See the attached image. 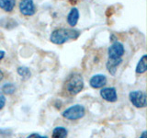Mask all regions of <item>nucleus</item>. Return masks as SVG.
I'll list each match as a JSON object with an SVG mask.
<instances>
[{"label": "nucleus", "mask_w": 147, "mask_h": 138, "mask_svg": "<svg viewBox=\"0 0 147 138\" xmlns=\"http://www.w3.org/2000/svg\"><path fill=\"white\" fill-rule=\"evenodd\" d=\"M81 32L76 29H66L60 28L54 30L50 35V41L53 43L57 45H62L65 43L69 40H76L80 36Z\"/></svg>", "instance_id": "nucleus-1"}, {"label": "nucleus", "mask_w": 147, "mask_h": 138, "mask_svg": "<svg viewBox=\"0 0 147 138\" xmlns=\"http://www.w3.org/2000/svg\"><path fill=\"white\" fill-rule=\"evenodd\" d=\"M85 86L84 78L78 73L72 74L66 81V89L71 95H77L83 90Z\"/></svg>", "instance_id": "nucleus-2"}, {"label": "nucleus", "mask_w": 147, "mask_h": 138, "mask_svg": "<svg viewBox=\"0 0 147 138\" xmlns=\"http://www.w3.org/2000/svg\"><path fill=\"white\" fill-rule=\"evenodd\" d=\"M86 114V109L83 105L76 104L71 107L67 108L64 112L62 113L63 117L69 121H76L83 118Z\"/></svg>", "instance_id": "nucleus-3"}, {"label": "nucleus", "mask_w": 147, "mask_h": 138, "mask_svg": "<svg viewBox=\"0 0 147 138\" xmlns=\"http://www.w3.org/2000/svg\"><path fill=\"white\" fill-rule=\"evenodd\" d=\"M131 103L136 108H144L147 105V96L142 90H133L129 94Z\"/></svg>", "instance_id": "nucleus-4"}, {"label": "nucleus", "mask_w": 147, "mask_h": 138, "mask_svg": "<svg viewBox=\"0 0 147 138\" xmlns=\"http://www.w3.org/2000/svg\"><path fill=\"white\" fill-rule=\"evenodd\" d=\"M124 53H125V48L124 45L119 41H113V43L108 49V56L109 59H119L122 58Z\"/></svg>", "instance_id": "nucleus-5"}, {"label": "nucleus", "mask_w": 147, "mask_h": 138, "mask_svg": "<svg viewBox=\"0 0 147 138\" xmlns=\"http://www.w3.org/2000/svg\"><path fill=\"white\" fill-rule=\"evenodd\" d=\"M18 7L23 16L31 17L36 13V7L33 0H21Z\"/></svg>", "instance_id": "nucleus-6"}, {"label": "nucleus", "mask_w": 147, "mask_h": 138, "mask_svg": "<svg viewBox=\"0 0 147 138\" xmlns=\"http://www.w3.org/2000/svg\"><path fill=\"white\" fill-rule=\"evenodd\" d=\"M100 96L104 100L109 102H115L118 99L117 90L115 87H104L100 90Z\"/></svg>", "instance_id": "nucleus-7"}, {"label": "nucleus", "mask_w": 147, "mask_h": 138, "mask_svg": "<svg viewBox=\"0 0 147 138\" xmlns=\"http://www.w3.org/2000/svg\"><path fill=\"white\" fill-rule=\"evenodd\" d=\"M107 76L105 75H101V74H98V75H94L90 78L89 84L91 87L93 89H100L103 87L106 84H107Z\"/></svg>", "instance_id": "nucleus-8"}, {"label": "nucleus", "mask_w": 147, "mask_h": 138, "mask_svg": "<svg viewBox=\"0 0 147 138\" xmlns=\"http://www.w3.org/2000/svg\"><path fill=\"white\" fill-rule=\"evenodd\" d=\"M122 63V58L119 59H109L107 64H106V67H107L109 73L111 76L116 75L118 66H121V64Z\"/></svg>", "instance_id": "nucleus-9"}, {"label": "nucleus", "mask_w": 147, "mask_h": 138, "mask_svg": "<svg viewBox=\"0 0 147 138\" xmlns=\"http://www.w3.org/2000/svg\"><path fill=\"white\" fill-rule=\"evenodd\" d=\"M66 20L69 25L71 27H75L79 20V10L76 7H72L68 13Z\"/></svg>", "instance_id": "nucleus-10"}, {"label": "nucleus", "mask_w": 147, "mask_h": 138, "mask_svg": "<svg viewBox=\"0 0 147 138\" xmlns=\"http://www.w3.org/2000/svg\"><path fill=\"white\" fill-rule=\"evenodd\" d=\"M0 26L3 27L6 30H13L14 28L18 26V22L12 18L9 17H4L0 18Z\"/></svg>", "instance_id": "nucleus-11"}, {"label": "nucleus", "mask_w": 147, "mask_h": 138, "mask_svg": "<svg viewBox=\"0 0 147 138\" xmlns=\"http://www.w3.org/2000/svg\"><path fill=\"white\" fill-rule=\"evenodd\" d=\"M146 59H147L146 54H144L141 57V59L139 60V62H138L136 66V69H135L136 74H144L146 72L147 70V60Z\"/></svg>", "instance_id": "nucleus-12"}, {"label": "nucleus", "mask_w": 147, "mask_h": 138, "mask_svg": "<svg viewBox=\"0 0 147 138\" xmlns=\"http://www.w3.org/2000/svg\"><path fill=\"white\" fill-rule=\"evenodd\" d=\"M16 6V0H0V8L6 12H11Z\"/></svg>", "instance_id": "nucleus-13"}, {"label": "nucleus", "mask_w": 147, "mask_h": 138, "mask_svg": "<svg viewBox=\"0 0 147 138\" xmlns=\"http://www.w3.org/2000/svg\"><path fill=\"white\" fill-rule=\"evenodd\" d=\"M68 131L63 126H57L53 131V138H67Z\"/></svg>", "instance_id": "nucleus-14"}, {"label": "nucleus", "mask_w": 147, "mask_h": 138, "mask_svg": "<svg viewBox=\"0 0 147 138\" xmlns=\"http://www.w3.org/2000/svg\"><path fill=\"white\" fill-rule=\"evenodd\" d=\"M17 72L18 74V76H21V78L25 80L29 79L31 76V72L30 70V68L27 66H18L17 69Z\"/></svg>", "instance_id": "nucleus-15"}, {"label": "nucleus", "mask_w": 147, "mask_h": 138, "mask_svg": "<svg viewBox=\"0 0 147 138\" xmlns=\"http://www.w3.org/2000/svg\"><path fill=\"white\" fill-rule=\"evenodd\" d=\"M16 89L17 87L15 84H13V83H6L2 87V93L6 95H12L13 93H15Z\"/></svg>", "instance_id": "nucleus-16"}, {"label": "nucleus", "mask_w": 147, "mask_h": 138, "mask_svg": "<svg viewBox=\"0 0 147 138\" xmlns=\"http://www.w3.org/2000/svg\"><path fill=\"white\" fill-rule=\"evenodd\" d=\"M11 135H12V130H10V129H7V128L0 129V135H2V136H10Z\"/></svg>", "instance_id": "nucleus-17"}, {"label": "nucleus", "mask_w": 147, "mask_h": 138, "mask_svg": "<svg viewBox=\"0 0 147 138\" xmlns=\"http://www.w3.org/2000/svg\"><path fill=\"white\" fill-rule=\"evenodd\" d=\"M6 101H7L6 97H5V95L2 93V92H0V110L5 107V105H6Z\"/></svg>", "instance_id": "nucleus-18"}, {"label": "nucleus", "mask_w": 147, "mask_h": 138, "mask_svg": "<svg viewBox=\"0 0 147 138\" xmlns=\"http://www.w3.org/2000/svg\"><path fill=\"white\" fill-rule=\"evenodd\" d=\"M27 138H48V136L41 135L40 133H30L29 136H27Z\"/></svg>", "instance_id": "nucleus-19"}, {"label": "nucleus", "mask_w": 147, "mask_h": 138, "mask_svg": "<svg viewBox=\"0 0 147 138\" xmlns=\"http://www.w3.org/2000/svg\"><path fill=\"white\" fill-rule=\"evenodd\" d=\"M5 55H6V52L3 50H0V61H2V60L4 59Z\"/></svg>", "instance_id": "nucleus-20"}, {"label": "nucleus", "mask_w": 147, "mask_h": 138, "mask_svg": "<svg viewBox=\"0 0 147 138\" xmlns=\"http://www.w3.org/2000/svg\"><path fill=\"white\" fill-rule=\"evenodd\" d=\"M146 135H147V132L144 131V132L142 133V135H140V138H146Z\"/></svg>", "instance_id": "nucleus-21"}, {"label": "nucleus", "mask_w": 147, "mask_h": 138, "mask_svg": "<svg viewBox=\"0 0 147 138\" xmlns=\"http://www.w3.org/2000/svg\"><path fill=\"white\" fill-rule=\"evenodd\" d=\"M3 77H4V74H3V72L1 70H0V81L3 79Z\"/></svg>", "instance_id": "nucleus-22"}]
</instances>
